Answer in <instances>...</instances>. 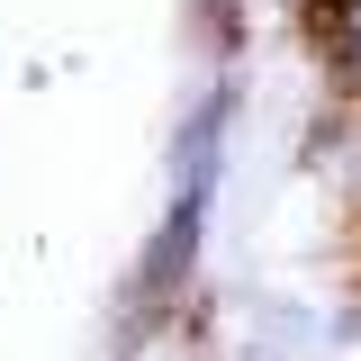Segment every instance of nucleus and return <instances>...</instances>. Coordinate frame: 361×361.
<instances>
[{
	"mask_svg": "<svg viewBox=\"0 0 361 361\" xmlns=\"http://www.w3.org/2000/svg\"><path fill=\"white\" fill-rule=\"evenodd\" d=\"M316 18H325V45L361 73V0H316Z\"/></svg>",
	"mask_w": 361,
	"mask_h": 361,
	"instance_id": "f257e3e1",
	"label": "nucleus"
}]
</instances>
